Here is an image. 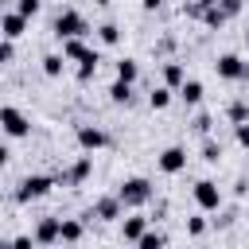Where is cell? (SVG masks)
Returning a JSON list of instances; mask_svg holds the SVG:
<instances>
[{
  "mask_svg": "<svg viewBox=\"0 0 249 249\" xmlns=\"http://www.w3.org/2000/svg\"><path fill=\"white\" fill-rule=\"evenodd\" d=\"M117 195H121V202H124V210H140V206H148L152 202V183L144 179V175H128L121 187H117Z\"/></svg>",
  "mask_w": 249,
  "mask_h": 249,
  "instance_id": "obj_1",
  "label": "cell"
},
{
  "mask_svg": "<svg viewBox=\"0 0 249 249\" xmlns=\"http://www.w3.org/2000/svg\"><path fill=\"white\" fill-rule=\"evenodd\" d=\"M86 31H89V23H86L82 12L62 8V12L54 16V35H58V43H62V39H74V35H86Z\"/></svg>",
  "mask_w": 249,
  "mask_h": 249,
  "instance_id": "obj_2",
  "label": "cell"
},
{
  "mask_svg": "<svg viewBox=\"0 0 249 249\" xmlns=\"http://www.w3.org/2000/svg\"><path fill=\"white\" fill-rule=\"evenodd\" d=\"M51 187H54L51 175H27V179L16 187V202H35V198L51 195Z\"/></svg>",
  "mask_w": 249,
  "mask_h": 249,
  "instance_id": "obj_3",
  "label": "cell"
},
{
  "mask_svg": "<svg viewBox=\"0 0 249 249\" xmlns=\"http://www.w3.org/2000/svg\"><path fill=\"white\" fill-rule=\"evenodd\" d=\"M0 124H4V132H8L12 140H19V136L31 132V121H27L16 105H4V109H0Z\"/></svg>",
  "mask_w": 249,
  "mask_h": 249,
  "instance_id": "obj_4",
  "label": "cell"
},
{
  "mask_svg": "<svg viewBox=\"0 0 249 249\" xmlns=\"http://www.w3.org/2000/svg\"><path fill=\"white\" fill-rule=\"evenodd\" d=\"M214 70H218V78H226V82H245V74H249V62H241L237 54H218Z\"/></svg>",
  "mask_w": 249,
  "mask_h": 249,
  "instance_id": "obj_5",
  "label": "cell"
},
{
  "mask_svg": "<svg viewBox=\"0 0 249 249\" xmlns=\"http://www.w3.org/2000/svg\"><path fill=\"white\" fill-rule=\"evenodd\" d=\"M74 140H78L82 152H101V148L109 144V136H105L97 124H78V128H74Z\"/></svg>",
  "mask_w": 249,
  "mask_h": 249,
  "instance_id": "obj_6",
  "label": "cell"
},
{
  "mask_svg": "<svg viewBox=\"0 0 249 249\" xmlns=\"http://www.w3.org/2000/svg\"><path fill=\"white\" fill-rule=\"evenodd\" d=\"M191 195H195L198 210H218V206H222V191H218V183H214V179H198Z\"/></svg>",
  "mask_w": 249,
  "mask_h": 249,
  "instance_id": "obj_7",
  "label": "cell"
},
{
  "mask_svg": "<svg viewBox=\"0 0 249 249\" xmlns=\"http://www.w3.org/2000/svg\"><path fill=\"white\" fill-rule=\"evenodd\" d=\"M156 163H160V171H163V175H179V171L187 167V148H183V144H171V148H163V152H160V160H156Z\"/></svg>",
  "mask_w": 249,
  "mask_h": 249,
  "instance_id": "obj_8",
  "label": "cell"
},
{
  "mask_svg": "<svg viewBox=\"0 0 249 249\" xmlns=\"http://www.w3.org/2000/svg\"><path fill=\"white\" fill-rule=\"evenodd\" d=\"M121 210H124L121 195H105V198H97L93 210H86V214H89V218H101V222H113V218H121Z\"/></svg>",
  "mask_w": 249,
  "mask_h": 249,
  "instance_id": "obj_9",
  "label": "cell"
},
{
  "mask_svg": "<svg viewBox=\"0 0 249 249\" xmlns=\"http://www.w3.org/2000/svg\"><path fill=\"white\" fill-rule=\"evenodd\" d=\"M62 241V218H43L35 226V245H54Z\"/></svg>",
  "mask_w": 249,
  "mask_h": 249,
  "instance_id": "obj_10",
  "label": "cell"
},
{
  "mask_svg": "<svg viewBox=\"0 0 249 249\" xmlns=\"http://www.w3.org/2000/svg\"><path fill=\"white\" fill-rule=\"evenodd\" d=\"M0 31H4V39H19L23 31H27V16L23 12H4V19H0Z\"/></svg>",
  "mask_w": 249,
  "mask_h": 249,
  "instance_id": "obj_11",
  "label": "cell"
},
{
  "mask_svg": "<svg viewBox=\"0 0 249 249\" xmlns=\"http://www.w3.org/2000/svg\"><path fill=\"white\" fill-rule=\"evenodd\" d=\"M89 171H93V152H86V156H78V160H74V167H70V171H66L62 179L78 187V183H86V179H89Z\"/></svg>",
  "mask_w": 249,
  "mask_h": 249,
  "instance_id": "obj_12",
  "label": "cell"
},
{
  "mask_svg": "<svg viewBox=\"0 0 249 249\" xmlns=\"http://www.w3.org/2000/svg\"><path fill=\"white\" fill-rule=\"evenodd\" d=\"M144 230H148V218H140V214H132V218H124V222H121V237H124V241H132V245L144 237Z\"/></svg>",
  "mask_w": 249,
  "mask_h": 249,
  "instance_id": "obj_13",
  "label": "cell"
},
{
  "mask_svg": "<svg viewBox=\"0 0 249 249\" xmlns=\"http://www.w3.org/2000/svg\"><path fill=\"white\" fill-rule=\"evenodd\" d=\"M89 51H93V47H86V43H82V35H74V39H62V54H66L70 62H82Z\"/></svg>",
  "mask_w": 249,
  "mask_h": 249,
  "instance_id": "obj_14",
  "label": "cell"
},
{
  "mask_svg": "<svg viewBox=\"0 0 249 249\" xmlns=\"http://www.w3.org/2000/svg\"><path fill=\"white\" fill-rule=\"evenodd\" d=\"M97 66H101V51L93 47V51H89V54L78 62V82H89V78L97 74Z\"/></svg>",
  "mask_w": 249,
  "mask_h": 249,
  "instance_id": "obj_15",
  "label": "cell"
},
{
  "mask_svg": "<svg viewBox=\"0 0 249 249\" xmlns=\"http://www.w3.org/2000/svg\"><path fill=\"white\" fill-rule=\"evenodd\" d=\"M132 86H136V82L117 78V82L109 86V101H113V105H128V101H132Z\"/></svg>",
  "mask_w": 249,
  "mask_h": 249,
  "instance_id": "obj_16",
  "label": "cell"
},
{
  "mask_svg": "<svg viewBox=\"0 0 249 249\" xmlns=\"http://www.w3.org/2000/svg\"><path fill=\"white\" fill-rule=\"evenodd\" d=\"M187 82V70L179 66V62H163V86H171L175 93H179V86Z\"/></svg>",
  "mask_w": 249,
  "mask_h": 249,
  "instance_id": "obj_17",
  "label": "cell"
},
{
  "mask_svg": "<svg viewBox=\"0 0 249 249\" xmlns=\"http://www.w3.org/2000/svg\"><path fill=\"white\" fill-rule=\"evenodd\" d=\"M179 97H183L187 105H198V101H202V82H195V78H187V82L179 86Z\"/></svg>",
  "mask_w": 249,
  "mask_h": 249,
  "instance_id": "obj_18",
  "label": "cell"
},
{
  "mask_svg": "<svg viewBox=\"0 0 249 249\" xmlns=\"http://www.w3.org/2000/svg\"><path fill=\"white\" fill-rule=\"evenodd\" d=\"M171 93H175L171 86H156V89L148 93V105H152V109H167V105H171Z\"/></svg>",
  "mask_w": 249,
  "mask_h": 249,
  "instance_id": "obj_19",
  "label": "cell"
},
{
  "mask_svg": "<svg viewBox=\"0 0 249 249\" xmlns=\"http://www.w3.org/2000/svg\"><path fill=\"white\" fill-rule=\"evenodd\" d=\"M117 78L136 82V78H140V62H136V58H121V62H117Z\"/></svg>",
  "mask_w": 249,
  "mask_h": 249,
  "instance_id": "obj_20",
  "label": "cell"
},
{
  "mask_svg": "<svg viewBox=\"0 0 249 249\" xmlns=\"http://www.w3.org/2000/svg\"><path fill=\"white\" fill-rule=\"evenodd\" d=\"M226 19H230V16L222 12V4H218V0H214V4L206 8V16H202V23H206V27H222Z\"/></svg>",
  "mask_w": 249,
  "mask_h": 249,
  "instance_id": "obj_21",
  "label": "cell"
},
{
  "mask_svg": "<svg viewBox=\"0 0 249 249\" xmlns=\"http://www.w3.org/2000/svg\"><path fill=\"white\" fill-rule=\"evenodd\" d=\"M97 39H101L105 47H117V43H121V27H117V23H101V27H97Z\"/></svg>",
  "mask_w": 249,
  "mask_h": 249,
  "instance_id": "obj_22",
  "label": "cell"
},
{
  "mask_svg": "<svg viewBox=\"0 0 249 249\" xmlns=\"http://www.w3.org/2000/svg\"><path fill=\"white\" fill-rule=\"evenodd\" d=\"M62 66H66V54H47V58H43V74H47V78H58Z\"/></svg>",
  "mask_w": 249,
  "mask_h": 249,
  "instance_id": "obj_23",
  "label": "cell"
},
{
  "mask_svg": "<svg viewBox=\"0 0 249 249\" xmlns=\"http://www.w3.org/2000/svg\"><path fill=\"white\" fill-rule=\"evenodd\" d=\"M226 117H230V124H241V121H249V105L245 101H230L226 105Z\"/></svg>",
  "mask_w": 249,
  "mask_h": 249,
  "instance_id": "obj_24",
  "label": "cell"
},
{
  "mask_svg": "<svg viewBox=\"0 0 249 249\" xmlns=\"http://www.w3.org/2000/svg\"><path fill=\"white\" fill-rule=\"evenodd\" d=\"M62 241H66V245H74V241H82V222H74V218H66V222H62Z\"/></svg>",
  "mask_w": 249,
  "mask_h": 249,
  "instance_id": "obj_25",
  "label": "cell"
},
{
  "mask_svg": "<svg viewBox=\"0 0 249 249\" xmlns=\"http://www.w3.org/2000/svg\"><path fill=\"white\" fill-rule=\"evenodd\" d=\"M136 245H140V249H163V245H167V237H163V233H152V230H144V237H140Z\"/></svg>",
  "mask_w": 249,
  "mask_h": 249,
  "instance_id": "obj_26",
  "label": "cell"
},
{
  "mask_svg": "<svg viewBox=\"0 0 249 249\" xmlns=\"http://www.w3.org/2000/svg\"><path fill=\"white\" fill-rule=\"evenodd\" d=\"M202 160H206V163H218V160H222V144H218V140H206V144H202Z\"/></svg>",
  "mask_w": 249,
  "mask_h": 249,
  "instance_id": "obj_27",
  "label": "cell"
},
{
  "mask_svg": "<svg viewBox=\"0 0 249 249\" xmlns=\"http://www.w3.org/2000/svg\"><path fill=\"white\" fill-rule=\"evenodd\" d=\"M210 4H214V0H191V4H187V8H183V12H187V16H191V19H202V16H206V8H210Z\"/></svg>",
  "mask_w": 249,
  "mask_h": 249,
  "instance_id": "obj_28",
  "label": "cell"
},
{
  "mask_svg": "<svg viewBox=\"0 0 249 249\" xmlns=\"http://www.w3.org/2000/svg\"><path fill=\"white\" fill-rule=\"evenodd\" d=\"M39 8H43V0H16V12H23L27 19H35V16H39Z\"/></svg>",
  "mask_w": 249,
  "mask_h": 249,
  "instance_id": "obj_29",
  "label": "cell"
},
{
  "mask_svg": "<svg viewBox=\"0 0 249 249\" xmlns=\"http://www.w3.org/2000/svg\"><path fill=\"white\" fill-rule=\"evenodd\" d=\"M12 58H16V39H4L0 43V66H8Z\"/></svg>",
  "mask_w": 249,
  "mask_h": 249,
  "instance_id": "obj_30",
  "label": "cell"
},
{
  "mask_svg": "<svg viewBox=\"0 0 249 249\" xmlns=\"http://www.w3.org/2000/svg\"><path fill=\"white\" fill-rule=\"evenodd\" d=\"M187 233L191 237H202L206 233V218H187Z\"/></svg>",
  "mask_w": 249,
  "mask_h": 249,
  "instance_id": "obj_31",
  "label": "cell"
},
{
  "mask_svg": "<svg viewBox=\"0 0 249 249\" xmlns=\"http://www.w3.org/2000/svg\"><path fill=\"white\" fill-rule=\"evenodd\" d=\"M233 136H237V144H241V148H249V121L233 124Z\"/></svg>",
  "mask_w": 249,
  "mask_h": 249,
  "instance_id": "obj_32",
  "label": "cell"
},
{
  "mask_svg": "<svg viewBox=\"0 0 249 249\" xmlns=\"http://www.w3.org/2000/svg\"><path fill=\"white\" fill-rule=\"evenodd\" d=\"M210 124H214V121H210V113H198V117H195V132H202V136H206V132H210Z\"/></svg>",
  "mask_w": 249,
  "mask_h": 249,
  "instance_id": "obj_33",
  "label": "cell"
},
{
  "mask_svg": "<svg viewBox=\"0 0 249 249\" xmlns=\"http://www.w3.org/2000/svg\"><path fill=\"white\" fill-rule=\"evenodd\" d=\"M218 4H222V12H226L230 19H233V16L241 12V0H218Z\"/></svg>",
  "mask_w": 249,
  "mask_h": 249,
  "instance_id": "obj_34",
  "label": "cell"
},
{
  "mask_svg": "<svg viewBox=\"0 0 249 249\" xmlns=\"http://www.w3.org/2000/svg\"><path fill=\"white\" fill-rule=\"evenodd\" d=\"M31 245H35V233H31V237H27V233H23V237H12V249H31Z\"/></svg>",
  "mask_w": 249,
  "mask_h": 249,
  "instance_id": "obj_35",
  "label": "cell"
},
{
  "mask_svg": "<svg viewBox=\"0 0 249 249\" xmlns=\"http://www.w3.org/2000/svg\"><path fill=\"white\" fill-rule=\"evenodd\" d=\"M160 4H163V0H140V8H144V12H156Z\"/></svg>",
  "mask_w": 249,
  "mask_h": 249,
  "instance_id": "obj_36",
  "label": "cell"
},
{
  "mask_svg": "<svg viewBox=\"0 0 249 249\" xmlns=\"http://www.w3.org/2000/svg\"><path fill=\"white\" fill-rule=\"evenodd\" d=\"M93 4H101V8H105V4H109V0H93Z\"/></svg>",
  "mask_w": 249,
  "mask_h": 249,
  "instance_id": "obj_37",
  "label": "cell"
},
{
  "mask_svg": "<svg viewBox=\"0 0 249 249\" xmlns=\"http://www.w3.org/2000/svg\"><path fill=\"white\" fill-rule=\"evenodd\" d=\"M245 43H249V31H245Z\"/></svg>",
  "mask_w": 249,
  "mask_h": 249,
  "instance_id": "obj_38",
  "label": "cell"
},
{
  "mask_svg": "<svg viewBox=\"0 0 249 249\" xmlns=\"http://www.w3.org/2000/svg\"><path fill=\"white\" fill-rule=\"evenodd\" d=\"M245 82H249V74H245Z\"/></svg>",
  "mask_w": 249,
  "mask_h": 249,
  "instance_id": "obj_39",
  "label": "cell"
}]
</instances>
